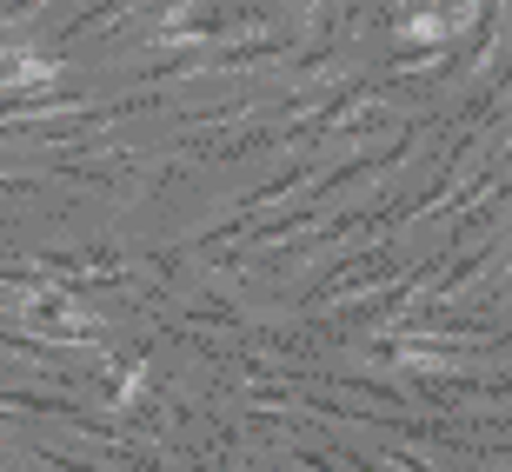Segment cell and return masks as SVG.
Here are the masks:
<instances>
[{"mask_svg":"<svg viewBox=\"0 0 512 472\" xmlns=\"http://www.w3.org/2000/svg\"><path fill=\"white\" fill-rule=\"evenodd\" d=\"M426 40H439V14H413L406 20V47H426Z\"/></svg>","mask_w":512,"mask_h":472,"instance_id":"cell-1","label":"cell"}]
</instances>
